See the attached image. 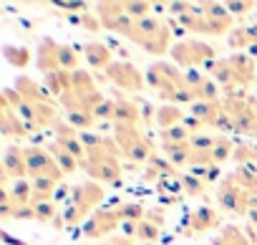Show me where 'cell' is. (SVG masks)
I'll use <instances>...</instances> for the list:
<instances>
[{
	"label": "cell",
	"instance_id": "obj_1",
	"mask_svg": "<svg viewBox=\"0 0 257 245\" xmlns=\"http://www.w3.org/2000/svg\"><path fill=\"white\" fill-rule=\"evenodd\" d=\"M81 142L86 147V159L81 162V170L88 175V180L108 187H121L123 182V167H121V149L113 137H101L91 132H81Z\"/></svg>",
	"mask_w": 257,
	"mask_h": 245
},
{
	"label": "cell",
	"instance_id": "obj_2",
	"mask_svg": "<svg viewBox=\"0 0 257 245\" xmlns=\"http://www.w3.org/2000/svg\"><path fill=\"white\" fill-rule=\"evenodd\" d=\"M106 192H103V185L93 182V180H86L81 185L73 187L71 192V200L66 205V210L56 217L53 227L56 230H73V227H83V222L98 210V205L103 202Z\"/></svg>",
	"mask_w": 257,
	"mask_h": 245
},
{
	"label": "cell",
	"instance_id": "obj_3",
	"mask_svg": "<svg viewBox=\"0 0 257 245\" xmlns=\"http://www.w3.org/2000/svg\"><path fill=\"white\" fill-rule=\"evenodd\" d=\"M147 86L157 91V96L167 104H194L197 96L184 86V71L177 63L157 61L147 68Z\"/></svg>",
	"mask_w": 257,
	"mask_h": 245
},
{
	"label": "cell",
	"instance_id": "obj_4",
	"mask_svg": "<svg viewBox=\"0 0 257 245\" xmlns=\"http://www.w3.org/2000/svg\"><path fill=\"white\" fill-rule=\"evenodd\" d=\"M128 41H134L139 48H144L152 56H162L167 51H172V28L169 23L149 16L134 23V33L128 36Z\"/></svg>",
	"mask_w": 257,
	"mask_h": 245
},
{
	"label": "cell",
	"instance_id": "obj_5",
	"mask_svg": "<svg viewBox=\"0 0 257 245\" xmlns=\"http://www.w3.org/2000/svg\"><path fill=\"white\" fill-rule=\"evenodd\" d=\"M113 139L121 149L123 157H128L134 165H149L152 157L157 154L154 142L144 134V129L132 127V124H113Z\"/></svg>",
	"mask_w": 257,
	"mask_h": 245
},
{
	"label": "cell",
	"instance_id": "obj_6",
	"mask_svg": "<svg viewBox=\"0 0 257 245\" xmlns=\"http://www.w3.org/2000/svg\"><path fill=\"white\" fill-rule=\"evenodd\" d=\"M106 96L101 94V89L96 86L93 76L83 68L73 71V89L68 96L61 99V106L66 109V114L71 111H86V114H93V109L103 101Z\"/></svg>",
	"mask_w": 257,
	"mask_h": 245
},
{
	"label": "cell",
	"instance_id": "obj_7",
	"mask_svg": "<svg viewBox=\"0 0 257 245\" xmlns=\"http://www.w3.org/2000/svg\"><path fill=\"white\" fill-rule=\"evenodd\" d=\"M172 56V63H177L182 71H192V68H207L209 63H214L219 56H217V48L204 43L202 38H182L172 46L169 51Z\"/></svg>",
	"mask_w": 257,
	"mask_h": 245
},
{
	"label": "cell",
	"instance_id": "obj_8",
	"mask_svg": "<svg viewBox=\"0 0 257 245\" xmlns=\"http://www.w3.org/2000/svg\"><path fill=\"white\" fill-rule=\"evenodd\" d=\"M106 81H111L118 91L126 94H142L147 89V73H142L132 61H113L106 68Z\"/></svg>",
	"mask_w": 257,
	"mask_h": 245
},
{
	"label": "cell",
	"instance_id": "obj_9",
	"mask_svg": "<svg viewBox=\"0 0 257 245\" xmlns=\"http://www.w3.org/2000/svg\"><path fill=\"white\" fill-rule=\"evenodd\" d=\"M217 205L222 212H229V215H244L247 217V207H249V192H244L237 180L229 175H224L217 185Z\"/></svg>",
	"mask_w": 257,
	"mask_h": 245
},
{
	"label": "cell",
	"instance_id": "obj_10",
	"mask_svg": "<svg viewBox=\"0 0 257 245\" xmlns=\"http://www.w3.org/2000/svg\"><path fill=\"white\" fill-rule=\"evenodd\" d=\"M123 225L118 205L116 207H106V210H96L81 227V237L83 240H108L111 232H116Z\"/></svg>",
	"mask_w": 257,
	"mask_h": 245
},
{
	"label": "cell",
	"instance_id": "obj_11",
	"mask_svg": "<svg viewBox=\"0 0 257 245\" xmlns=\"http://www.w3.org/2000/svg\"><path fill=\"white\" fill-rule=\"evenodd\" d=\"M26 159H28V177L36 180V177H51L56 182L63 180V172L61 167L56 165L53 154L43 147H26Z\"/></svg>",
	"mask_w": 257,
	"mask_h": 245
},
{
	"label": "cell",
	"instance_id": "obj_12",
	"mask_svg": "<svg viewBox=\"0 0 257 245\" xmlns=\"http://www.w3.org/2000/svg\"><path fill=\"white\" fill-rule=\"evenodd\" d=\"M3 187L11 185V180H31L28 177V159H26V147L11 144L3 154Z\"/></svg>",
	"mask_w": 257,
	"mask_h": 245
},
{
	"label": "cell",
	"instance_id": "obj_13",
	"mask_svg": "<svg viewBox=\"0 0 257 245\" xmlns=\"http://www.w3.org/2000/svg\"><path fill=\"white\" fill-rule=\"evenodd\" d=\"M36 66L38 71L46 76V73H53V71H63L61 68V43L53 41V38H41L38 43V51H36Z\"/></svg>",
	"mask_w": 257,
	"mask_h": 245
},
{
	"label": "cell",
	"instance_id": "obj_14",
	"mask_svg": "<svg viewBox=\"0 0 257 245\" xmlns=\"http://www.w3.org/2000/svg\"><path fill=\"white\" fill-rule=\"evenodd\" d=\"M227 58H229L232 71H234L237 89L239 91H247L249 86H254V81H257V63H254V58L247 56V53H232Z\"/></svg>",
	"mask_w": 257,
	"mask_h": 245
},
{
	"label": "cell",
	"instance_id": "obj_15",
	"mask_svg": "<svg viewBox=\"0 0 257 245\" xmlns=\"http://www.w3.org/2000/svg\"><path fill=\"white\" fill-rule=\"evenodd\" d=\"M212 230H222V215L209 205L197 207L189 215V235H202V232H212Z\"/></svg>",
	"mask_w": 257,
	"mask_h": 245
},
{
	"label": "cell",
	"instance_id": "obj_16",
	"mask_svg": "<svg viewBox=\"0 0 257 245\" xmlns=\"http://www.w3.org/2000/svg\"><path fill=\"white\" fill-rule=\"evenodd\" d=\"M202 11L209 21V31L212 36H222V33H232V13L227 11L224 3H202Z\"/></svg>",
	"mask_w": 257,
	"mask_h": 245
},
{
	"label": "cell",
	"instance_id": "obj_17",
	"mask_svg": "<svg viewBox=\"0 0 257 245\" xmlns=\"http://www.w3.org/2000/svg\"><path fill=\"white\" fill-rule=\"evenodd\" d=\"M204 73H207V76H209V78L224 91V96L239 91V89H237L234 71H232V66H229V58H217L214 63H209V66L204 68Z\"/></svg>",
	"mask_w": 257,
	"mask_h": 245
},
{
	"label": "cell",
	"instance_id": "obj_18",
	"mask_svg": "<svg viewBox=\"0 0 257 245\" xmlns=\"http://www.w3.org/2000/svg\"><path fill=\"white\" fill-rule=\"evenodd\" d=\"M116 116H113V124H132V127H139L144 124V111H142V104L139 101H132L128 96H116Z\"/></svg>",
	"mask_w": 257,
	"mask_h": 245
},
{
	"label": "cell",
	"instance_id": "obj_19",
	"mask_svg": "<svg viewBox=\"0 0 257 245\" xmlns=\"http://www.w3.org/2000/svg\"><path fill=\"white\" fill-rule=\"evenodd\" d=\"M81 51H83V58L91 66V71H103L106 73V68L113 63V51L101 41H88V43H83Z\"/></svg>",
	"mask_w": 257,
	"mask_h": 245
},
{
	"label": "cell",
	"instance_id": "obj_20",
	"mask_svg": "<svg viewBox=\"0 0 257 245\" xmlns=\"http://www.w3.org/2000/svg\"><path fill=\"white\" fill-rule=\"evenodd\" d=\"M26 101H33V104H46V101H53V96L48 94L46 86H41L36 78L31 76H18L16 78V86H13Z\"/></svg>",
	"mask_w": 257,
	"mask_h": 245
},
{
	"label": "cell",
	"instance_id": "obj_21",
	"mask_svg": "<svg viewBox=\"0 0 257 245\" xmlns=\"http://www.w3.org/2000/svg\"><path fill=\"white\" fill-rule=\"evenodd\" d=\"M0 111H3V114H0V132H3V137H28L31 134L13 106L0 104Z\"/></svg>",
	"mask_w": 257,
	"mask_h": 245
},
{
	"label": "cell",
	"instance_id": "obj_22",
	"mask_svg": "<svg viewBox=\"0 0 257 245\" xmlns=\"http://www.w3.org/2000/svg\"><path fill=\"white\" fill-rule=\"evenodd\" d=\"M43 86L48 89L51 96H56V99L61 101V99L68 96L71 89H73V73H71V71H53V73H46V76H43Z\"/></svg>",
	"mask_w": 257,
	"mask_h": 245
},
{
	"label": "cell",
	"instance_id": "obj_23",
	"mask_svg": "<svg viewBox=\"0 0 257 245\" xmlns=\"http://www.w3.org/2000/svg\"><path fill=\"white\" fill-rule=\"evenodd\" d=\"M227 46L237 53H244L249 46H257V23L254 26H237L227 36Z\"/></svg>",
	"mask_w": 257,
	"mask_h": 245
},
{
	"label": "cell",
	"instance_id": "obj_24",
	"mask_svg": "<svg viewBox=\"0 0 257 245\" xmlns=\"http://www.w3.org/2000/svg\"><path fill=\"white\" fill-rule=\"evenodd\" d=\"M222 111H224V99H222V101H194V104L189 106V116L199 119L207 129L214 124V119H217Z\"/></svg>",
	"mask_w": 257,
	"mask_h": 245
},
{
	"label": "cell",
	"instance_id": "obj_25",
	"mask_svg": "<svg viewBox=\"0 0 257 245\" xmlns=\"http://www.w3.org/2000/svg\"><path fill=\"white\" fill-rule=\"evenodd\" d=\"M157 127L162 129V132H167V129H174V127H179V124H184V111H182V106H177V104H162L157 111Z\"/></svg>",
	"mask_w": 257,
	"mask_h": 245
},
{
	"label": "cell",
	"instance_id": "obj_26",
	"mask_svg": "<svg viewBox=\"0 0 257 245\" xmlns=\"http://www.w3.org/2000/svg\"><path fill=\"white\" fill-rule=\"evenodd\" d=\"M162 152H164V157H167L177 170L189 167L192 154H194V149L189 147V142H187V144H162Z\"/></svg>",
	"mask_w": 257,
	"mask_h": 245
},
{
	"label": "cell",
	"instance_id": "obj_27",
	"mask_svg": "<svg viewBox=\"0 0 257 245\" xmlns=\"http://www.w3.org/2000/svg\"><path fill=\"white\" fill-rule=\"evenodd\" d=\"M3 58L13 66V68H28L31 61H33V53L26 48V46H16V43H6L3 46Z\"/></svg>",
	"mask_w": 257,
	"mask_h": 245
},
{
	"label": "cell",
	"instance_id": "obj_28",
	"mask_svg": "<svg viewBox=\"0 0 257 245\" xmlns=\"http://www.w3.org/2000/svg\"><path fill=\"white\" fill-rule=\"evenodd\" d=\"M31 185H33V202L31 205H38V202L53 200V195H56L61 182H56L51 177H36V180H31Z\"/></svg>",
	"mask_w": 257,
	"mask_h": 245
},
{
	"label": "cell",
	"instance_id": "obj_29",
	"mask_svg": "<svg viewBox=\"0 0 257 245\" xmlns=\"http://www.w3.org/2000/svg\"><path fill=\"white\" fill-rule=\"evenodd\" d=\"M63 18L68 21V23H73V26H81L83 31H88V33H98L103 26H101V18L96 16V13H91V11H83V13H63Z\"/></svg>",
	"mask_w": 257,
	"mask_h": 245
},
{
	"label": "cell",
	"instance_id": "obj_30",
	"mask_svg": "<svg viewBox=\"0 0 257 245\" xmlns=\"http://www.w3.org/2000/svg\"><path fill=\"white\" fill-rule=\"evenodd\" d=\"M179 182H182V192H184L187 197H199V195H204L207 187H209V182H207L204 177L192 175V172L179 175Z\"/></svg>",
	"mask_w": 257,
	"mask_h": 245
},
{
	"label": "cell",
	"instance_id": "obj_31",
	"mask_svg": "<svg viewBox=\"0 0 257 245\" xmlns=\"http://www.w3.org/2000/svg\"><path fill=\"white\" fill-rule=\"evenodd\" d=\"M48 152L53 154V159H56V165L61 167V172H63V175H73V172H78V170H81V162H78L76 157H71L68 152H63L56 142H53V144H48Z\"/></svg>",
	"mask_w": 257,
	"mask_h": 245
},
{
	"label": "cell",
	"instance_id": "obj_32",
	"mask_svg": "<svg viewBox=\"0 0 257 245\" xmlns=\"http://www.w3.org/2000/svg\"><path fill=\"white\" fill-rule=\"evenodd\" d=\"M232 177L237 180V185H239L244 192H249V195H257V170H254V165L237 167V170L232 172Z\"/></svg>",
	"mask_w": 257,
	"mask_h": 245
},
{
	"label": "cell",
	"instance_id": "obj_33",
	"mask_svg": "<svg viewBox=\"0 0 257 245\" xmlns=\"http://www.w3.org/2000/svg\"><path fill=\"white\" fill-rule=\"evenodd\" d=\"M6 190L11 192L16 205H31L33 202V185H31V180H13Z\"/></svg>",
	"mask_w": 257,
	"mask_h": 245
},
{
	"label": "cell",
	"instance_id": "obj_34",
	"mask_svg": "<svg viewBox=\"0 0 257 245\" xmlns=\"http://www.w3.org/2000/svg\"><path fill=\"white\" fill-rule=\"evenodd\" d=\"M234 147L237 144H232V139L229 137H217V142H214V147H212V162L217 165V167H222L227 159H232L234 157Z\"/></svg>",
	"mask_w": 257,
	"mask_h": 245
},
{
	"label": "cell",
	"instance_id": "obj_35",
	"mask_svg": "<svg viewBox=\"0 0 257 245\" xmlns=\"http://www.w3.org/2000/svg\"><path fill=\"white\" fill-rule=\"evenodd\" d=\"M212 245H252V242L242 235V230H239V227L227 225V227H222V230H219V235H217V240H214Z\"/></svg>",
	"mask_w": 257,
	"mask_h": 245
},
{
	"label": "cell",
	"instance_id": "obj_36",
	"mask_svg": "<svg viewBox=\"0 0 257 245\" xmlns=\"http://www.w3.org/2000/svg\"><path fill=\"white\" fill-rule=\"evenodd\" d=\"M154 11V3H147V0H123V13L134 21L149 18Z\"/></svg>",
	"mask_w": 257,
	"mask_h": 245
},
{
	"label": "cell",
	"instance_id": "obj_37",
	"mask_svg": "<svg viewBox=\"0 0 257 245\" xmlns=\"http://www.w3.org/2000/svg\"><path fill=\"white\" fill-rule=\"evenodd\" d=\"M159 235H162V225H157V222H152L149 217H144V220L137 225L134 240H139V242H157Z\"/></svg>",
	"mask_w": 257,
	"mask_h": 245
},
{
	"label": "cell",
	"instance_id": "obj_38",
	"mask_svg": "<svg viewBox=\"0 0 257 245\" xmlns=\"http://www.w3.org/2000/svg\"><path fill=\"white\" fill-rule=\"evenodd\" d=\"M232 159L237 162V167L257 165V144H252V142H239V144L234 147V157H232Z\"/></svg>",
	"mask_w": 257,
	"mask_h": 245
},
{
	"label": "cell",
	"instance_id": "obj_39",
	"mask_svg": "<svg viewBox=\"0 0 257 245\" xmlns=\"http://www.w3.org/2000/svg\"><path fill=\"white\" fill-rule=\"evenodd\" d=\"M56 144H58L63 152H68L71 157H76L78 162L86 159V147H83V142H81V134H78V137H61V139H56Z\"/></svg>",
	"mask_w": 257,
	"mask_h": 245
},
{
	"label": "cell",
	"instance_id": "obj_40",
	"mask_svg": "<svg viewBox=\"0 0 257 245\" xmlns=\"http://www.w3.org/2000/svg\"><path fill=\"white\" fill-rule=\"evenodd\" d=\"M33 207H36V220H38L41 225H53L56 217L61 215L58 202H53V200H48V202H38V205H33Z\"/></svg>",
	"mask_w": 257,
	"mask_h": 245
},
{
	"label": "cell",
	"instance_id": "obj_41",
	"mask_svg": "<svg viewBox=\"0 0 257 245\" xmlns=\"http://www.w3.org/2000/svg\"><path fill=\"white\" fill-rule=\"evenodd\" d=\"M66 121L71 127H76L78 132H91L96 124V116L86 114V111H71V114H66Z\"/></svg>",
	"mask_w": 257,
	"mask_h": 245
},
{
	"label": "cell",
	"instance_id": "obj_42",
	"mask_svg": "<svg viewBox=\"0 0 257 245\" xmlns=\"http://www.w3.org/2000/svg\"><path fill=\"white\" fill-rule=\"evenodd\" d=\"M189 139H192V134L187 132V127H184V124H179V127H174V129L162 132V144H187Z\"/></svg>",
	"mask_w": 257,
	"mask_h": 245
},
{
	"label": "cell",
	"instance_id": "obj_43",
	"mask_svg": "<svg viewBox=\"0 0 257 245\" xmlns=\"http://www.w3.org/2000/svg\"><path fill=\"white\" fill-rule=\"evenodd\" d=\"M214 142H217V137H214V134H207V132H202V134H192V139H189V147H192L194 152H212Z\"/></svg>",
	"mask_w": 257,
	"mask_h": 245
},
{
	"label": "cell",
	"instance_id": "obj_44",
	"mask_svg": "<svg viewBox=\"0 0 257 245\" xmlns=\"http://www.w3.org/2000/svg\"><path fill=\"white\" fill-rule=\"evenodd\" d=\"M93 116H96V121H108V119L113 121V116H116V101L106 96V99L93 109Z\"/></svg>",
	"mask_w": 257,
	"mask_h": 245
},
{
	"label": "cell",
	"instance_id": "obj_45",
	"mask_svg": "<svg viewBox=\"0 0 257 245\" xmlns=\"http://www.w3.org/2000/svg\"><path fill=\"white\" fill-rule=\"evenodd\" d=\"M16 200L11 197V192L3 187V190H0V217H3V220H11L13 215H16Z\"/></svg>",
	"mask_w": 257,
	"mask_h": 245
},
{
	"label": "cell",
	"instance_id": "obj_46",
	"mask_svg": "<svg viewBox=\"0 0 257 245\" xmlns=\"http://www.w3.org/2000/svg\"><path fill=\"white\" fill-rule=\"evenodd\" d=\"M227 6V11L232 13V16H249L252 11H257V3H252V0H229V3H224Z\"/></svg>",
	"mask_w": 257,
	"mask_h": 245
},
{
	"label": "cell",
	"instance_id": "obj_47",
	"mask_svg": "<svg viewBox=\"0 0 257 245\" xmlns=\"http://www.w3.org/2000/svg\"><path fill=\"white\" fill-rule=\"evenodd\" d=\"M13 217L16 220H36V207L33 205H18Z\"/></svg>",
	"mask_w": 257,
	"mask_h": 245
},
{
	"label": "cell",
	"instance_id": "obj_48",
	"mask_svg": "<svg viewBox=\"0 0 257 245\" xmlns=\"http://www.w3.org/2000/svg\"><path fill=\"white\" fill-rule=\"evenodd\" d=\"M247 220L252 230H257V195H249V207H247Z\"/></svg>",
	"mask_w": 257,
	"mask_h": 245
},
{
	"label": "cell",
	"instance_id": "obj_49",
	"mask_svg": "<svg viewBox=\"0 0 257 245\" xmlns=\"http://www.w3.org/2000/svg\"><path fill=\"white\" fill-rule=\"evenodd\" d=\"M101 245H134V240H132V237H126V235H116V237L103 240Z\"/></svg>",
	"mask_w": 257,
	"mask_h": 245
},
{
	"label": "cell",
	"instance_id": "obj_50",
	"mask_svg": "<svg viewBox=\"0 0 257 245\" xmlns=\"http://www.w3.org/2000/svg\"><path fill=\"white\" fill-rule=\"evenodd\" d=\"M3 240H6V242H11V245H28V242H23V240H13L8 232H3Z\"/></svg>",
	"mask_w": 257,
	"mask_h": 245
},
{
	"label": "cell",
	"instance_id": "obj_51",
	"mask_svg": "<svg viewBox=\"0 0 257 245\" xmlns=\"http://www.w3.org/2000/svg\"><path fill=\"white\" fill-rule=\"evenodd\" d=\"M252 106H254V111H257V96H252Z\"/></svg>",
	"mask_w": 257,
	"mask_h": 245
},
{
	"label": "cell",
	"instance_id": "obj_52",
	"mask_svg": "<svg viewBox=\"0 0 257 245\" xmlns=\"http://www.w3.org/2000/svg\"><path fill=\"white\" fill-rule=\"evenodd\" d=\"M142 245H157V242H142Z\"/></svg>",
	"mask_w": 257,
	"mask_h": 245
},
{
	"label": "cell",
	"instance_id": "obj_53",
	"mask_svg": "<svg viewBox=\"0 0 257 245\" xmlns=\"http://www.w3.org/2000/svg\"><path fill=\"white\" fill-rule=\"evenodd\" d=\"M254 86H257V81H254Z\"/></svg>",
	"mask_w": 257,
	"mask_h": 245
}]
</instances>
